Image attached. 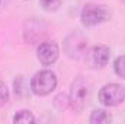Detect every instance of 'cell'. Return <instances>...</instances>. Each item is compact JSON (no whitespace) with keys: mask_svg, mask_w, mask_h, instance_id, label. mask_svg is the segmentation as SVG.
Wrapping results in <instances>:
<instances>
[{"mask_svg":"<svg viewBox=\"0 0 125 124\" xmlns=\"http://www.w3.org/2000/svg\"><path fill=\"white\" fill-rule=\"evenodd\" d=\"M57 86V77L51 70H41L35 73L31 80V89L35 95L44 96L51 93Z\"/></svg>","mask_w":125,"mask_h":124,"instance_id":"obj_1","label":"cell"},{"mask_svg":"<svg viewBox=\"0 0 125 124\" xmlns=\"http://www.w3.org/2000/svg\"><path fill=\"white\" fill-rule=\"evenodd\" d=\"M64 48H65V53L68 54V57L79 59V57H82L86 53L87 41H86V38L82 34L76 32V34H71V35L67 37L65 44H64Z\"/></svg>","mask_w":125,"mask_h":124,"instance_id":"obj_5","label":"cell"},{"mask_svg":"<svg viewBox=\"0 0 125 124\" xmlns=\"http://www.w3.org/2000/svg\"><path fill=\"white\" fill-rule=\"evenodd\" d=\"M9 101V91L3 82H0V107H3Z\"/></svg>","mask_w":125,"mask_h":124,"instance_id":"obj_12","label":"cell"},{"mask_svg":"<svg viewBox=\"0 0 125 124\" xmlns=\"http://www.w3.org/2000/svg\"><path fill=\"white\" fill-rule=\"evenodd\" d=\"M13 121H15V123L31 124V123H33V121H35V118H33V115H32L31 111H26V110H23V111H19V112L15 115Z\"/></svg>","mask_w":125,"mask_h":124,"instance_id":"obj_9","label":"cell"},{"mask_svg":"<svg viewBox=\"0 0 125 124\" xmlns=\"http://www.w3.org/2000/svg\"><path fill=\"white\" fill-rule=\"evenodd\" d=\"M114 69H115V73L119 76V77H124L125 79V56L118 57L115 63H114Z\"/></svg>","mask_w":125,"mask_h":124,"instance_id":"obj_11","label":"cell"},{"mask_svg":"<svg viewBox=\"0 0 125 124\" xmlns=\"http://www.w3.org/2000/svg\"><path fill=\"white\" fill-rule=\"evenodd\" d=\"M108 18H109L108 10L105 9V6H100V4L87 3L82 10V22L86 26H94L97 24H102Z\"/></svg>","mask_w":125,"mask_h":124,"instance_id":"obj_3","label":"cell"},{"mask_svg":"<svg viewBox=\"0 0 125 124\" xmlns=\"http://www.w3.org/2000/svg\"><path fill=\"white\" fill-rule=\"evenodd\" d=\"M109 121H111V117L103 110H94L90 115V123L92 124H106Z\"/></svg>","mask_w":125,"mask_h":124,"instance_id":"obj_8","label":"cell"},{"mask_svg":"<svg viewBox=\"0 0 125 124\" xmlns=\"http://www.w3.org/2000/svg\"><path fill=\"white\" fill-rule=\"evenodd\" d=\"M62 0H39L41 6L44 7V10L47 12H55L60 6H61Z\"/></svg>","mask_w":125,"mask_h":124,"instance_id":"obj_10","label":"cell"},{"mask_svg":"<svg viewBox=\"0 0 125 124\" xmlns=\"http://www.w3.org/2000/svg\"><path fill=\"white\" fill-rule=\"evenodd\" d=\"M87 98H89V89L86 86V83L83 82L82 77H77L73 85H71V91H70V105L74 111H82L86 104H87Z\"/></svg>","mask_w":125,"mask_h":124,"instance_id":"obj_4","label":"cell"},{"mask_svg":"<svg viewBox=\"0 0 125 124\" xmlns=\"http://www.w3.org/2000/svg\"><path fill=\"white\" fill-rule=\"evenodd\" d=\"M38 59L45 66H50L58 59V45L52 41H47L39 44L38 47Z\"/></svg>","mask_w":125,"mask_h":124,"instance_id":"obj_7","label":"cell"},{"mask_svg":"<svg viewBox=\"0 0 125 124\" xmlns=\"http://www.w3.org/2000/svg\"><path fill=\"white\" fill-rule=\"evenodd\" d=\"M122 1H124V3H125V0H122Z\"/></svg>","mask_w":125,"mask_h":124,"instance_id":"obj_13","label":"cell"},{"mask_svg":"<svg viewBox=\"0 0 125 124\" xmlns=\"http://www.w3.org/2000/svg\"><path fill=\"white\" fill-rule=\"evenodd\" d=\"M125 88L118 83H108L99 92V101L106 107H115L124 102Z\"/></svg>","mask_w":125,"mask_h":124,"instance_id":"obj_2","label":"cell"},{"mask_svg":"<svg viewBox=\"0 0 125 124\" xmlns=\"http://www.w3.org/2000/svg\"><path fill=\"white\" fill-rule=\"evenodd\" d=\"M109 57H111V51L106 45H96L89 51L87 62L94 69H102L108 64Z\"/></svg>","mask_w":125,"mask_h":124,"instance_id":"obj_6","label":"cell"}]
</instances>
